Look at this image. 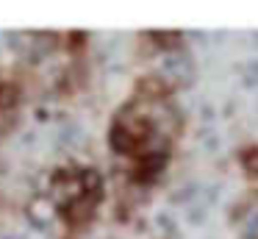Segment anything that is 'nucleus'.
I'll return each instance as SVG.
<instances>
[]
</instances>
